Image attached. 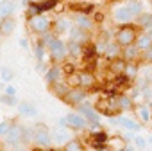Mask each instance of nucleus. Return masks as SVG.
I'll return each mask as SVG.
<instances>
[{"instance_id": "nucleus-38", "label": "nucleus", "mask_w": 152, "mask_h": 151, "mask_svg": "<svg viewBox=\"0 0 152 151\" xmlns=\"http://www.w3.org/2000/svg\"><path fill=\"white\" fill-rule=\"evenodd\" d=\"M2 103H6L7 106H15L16 104V99H15V95H2Z\"/></svg>"}, {"instance_id": "nucleus-11", "label": "nucleus", "mask_w": 152, "mask_h": 151, "mask_svg": "<svg viewBox=\"0 0 152 151\" xmlns=\"http://www.w3.org/2000/svg\"><path fill=\"white\" fill-rule=\"evenodd\" d=\"M113 16H115V20L116 22H129L131 18H132V15H131V11L127 9V7H116L115 9V13H113Z\"/></svg>"}, {"instance_id": "nucleus-40", "label": "nucleus", "mask_w": 152, "mask_h": 151, "mask_svg": "<svg viewBox=\"0 0 152 151\" xmlns=\"http://www.w3.org/2000/svg\"><path fill=\"white\" fill-rule=\"evenodd\" d=\"M143 97H145L147 101H150V99H152V88L145 87V88H143Z\"/></svg>"}, {"instance_id": "nucleus-15", "label": "nucleus", "mask_w": 152, "mask_h": 151, "mask_svg": "<svg viewBox=\"0 0 152 151\" xmlns=\"http://www.w3.org/2000/svg\"><path fill=\"white\" fill-rule=\"evenodd\" d=\"M136 47H138V50H147L148 47H152V40H150V36L145 33V34H141V36H138L136 40Z\"/></svg>"}, {"instance_id": "nucleus-2", "label": "nucleus", "mask_w": 152, "mask_h": 151, "mask_svg": "<svg viewBox=\"0 0 152 151\" xmlns=\"http://www.w3.org/2000/svg\"><path fill=\"white\" fill-rule=\"evenodd\" d=\"M86 97H88L86 90H81V88H77V87H75V88H70L63 99H64L68 104H79V103H83Z\"/></svg>"}, {"instance_id": "nucleus-8", "label": "nucleus", "mask_w": 152, "mask_h": 151, "mask_svg": "<svg viewBox=\"0 0 152 151\" xmlns=\"http://www.w3.org/2000/svg\"><path fill=\"white\" fill-rule=\"evenodd\" d=\"M15 27H16V24H15V20L9 18V16L2 18V22H0V33H2L4 36L13 34V33H15Z\"/></svg>"}, {"instance_id": "nucleus-47", "label": "nucleus", "mask_w": 152, "mask_h": 151, "mask_svg": "<svg viewBox=\"0 0 152 151\" xmlns=\"http://www.w3.org/2000/svg\"><path fill=\"white\" fill-rule=\"evenodd\" d=\"M147 34H148V36H150V40H152V31H150V33H147Z\"/></svg>"}, {"instance_id": "nucleus-28", "label": "nucleus", "mask_w": 152, "mask_h": 151, "mask_svg": "<svg viewBox=\"0 0 152 151\" xmlns=\"http://www.w3.org/2000/svg\"><path fill=\"white\" fill-rule=\"evenodd\" d=\"M124 68H125V61H122V59H115L113 58V61H111V70L115 72V74H124Z\"/></svg>"}, {"instance_id": "nucleus-26", "label": "nucleus", "mask_w": 152, "mask_h": 151, "mask_svg": "<svg viewBox=\"0 0 152 151\" xmlns=\"http://www.w3.org/2000/svg\"><path fill=\"white\" fill-rule=\"evenodd\" d=\"M66 31H70V22L64 20V18H59L56 22V33L61 34V33H66Z\"/></svg>"}, {"instance_id": "nucleus-9", "label": "nucleus", "mask_w": 152, "mask_h": 151, "mask_svg": "<svg viewBox=\"0 0 152 151\" xmlns=\"http://www.w3.org/2000/svg\"><path fill=\"white\" fill-rule=\"evenodd\" d=\"M18 110H20V113L22 115H25V117H36L38 115V110H36V106L32 104V103H20L18 104Z\"/></svg>"}, {"instance_id": "nucleus-3", "label": "nucleus", "mask_w": 152, "mask_h": 151, "mask_svg": "<svg viewBox=\"0 0 152 151\" xmlns=\"http://www.w3.org/2000/svg\"><path fill=\"white\" fill-rule=\"evenodd\" d=\"M48 49H50V54H52V59L59 61L66 56V45L61 41V40H52L48 43Z\"/></svg>"}, {"instance_id": "nucleus-16", "label": "nucleus", "mask_w": 152, "mask_h": 151, "mask_svg": "<svg viewBox=\"0 0 152 151\" xmlns=\"http://www.w3.org/2000/svg\"><path fill=\"white\" fill-rule=\"evenodd\" d=\"M116 122H118L120 126L127 128V130H132V131H138V130H140V124H138V122H134L132 119H127V117H118V119H116Z\"/></svg>"}, {"instance_id": "nucleus-14", "label": "nucleus", "mask_w": 152, "mask_h": 151, "mask_svg": "<svg viewBox=\"0 0 152 151\" xmlns=\"http://www.w3.org/2000/svg\"><path fill=\"white\" fill-rule=\"evenodd\" d=\"M15 11V4L9 2V0H2L0 2V18H6V16H11Z\"/></svg>"}, {"instance_id": "nucleus-33", "label": "nucleus", "mask_w": 152, "mask_h": 151, "mask_svg": "<svg viewBox=\"0 0 152 151\" xmlns=\"http://www.w3.org/2000/svg\"><path fill=\"white\" fill-rule=\"evenodd\" d=\"M109 144H111L113 147H116V149H125V147H127V144H125V140H124L122 137H115V138H111Z\"/></svg>"}, {"instance_id": "nucleus-37", "label": "nucleus", "mask_w": 152, "mask_h": 151, "mask_svg": "<svg viewBox=\"0 0 152 151\" xmlns=\"http://www.w3.org/2000/svg\"><path fill=\"white\" fill-rule=\"evenodd\" d=\"M138 113H140V117H141V121H150V112H148V108H145V106H141L140 110H138Z\"/></svg>"}, {"instance_id": "nucleus-48", "label": "nucleus", "mask_w": 152, "mask_h": 151, "mask_svg": "<svg viewBox=\"0 0 152 151\" xmlns=\"http://www.w3.org/2000/svg\"><path fill=\"white\" fill-rule=\"evenodd\" d=\"M150 142H152V137H150Z\"/></svg>"}, {"instance_id": "nucleus-7", "label": "nucleus", "mask_w": 152, "mask_h": 151, "mask_svg": "<svg viewBox=\"0 0 152 151\" xmlns=\"http://www.w3.org/2000/svg\"><path fill=\"white\" fill-rule=\"evenodd\" d=\"M34 140L41 146V147H48L52 138H50V133L47 128H38V131H34Z\"/></svg>"}, {"instance_id": "nucleus-24", "label": "nucleus", "mask_w": 152, "mask_h": 151, "mask_svg": "<svg viewBox=\"0 0 152 151\" xmlns=\"http://www.w3.org/2000/svg\"><path fill=\"white\" fill-rule=\"evenodd\" d=\"M70 38L73 40V41H84V33H83V29L81 27H73V29H70Z\"/></svg>"}, {"instance_id": "nucleus-22", "label": "nucleus", "mask_w": 152, "mask_h": 151, "mask_svg": "<svg viewBox=\"0 0 152 151\" xmlns=\"http://www.w3.org/2000/svg\"><path fill=\"white\" fill-rule=\"evenodd\" d=\"M72 7H73L75 11H79V13H84V15H88V13H91V11H93V4H86V2L73 4Z\"/></svg>"}, {"instance_id": "nucleus-36", "label": "nucleus", "mask_w": 152, "mask_h": 151, "mask_svg": "<svg viewBox=\"0 0 152 151\" xmlns=\"http://www.w3.org/2000/svg\"><path fill=\"white\" fill-rule=\"evenodd\" d=\"M36 7H38V11H47V9H52V7H56V0H47V2L38 4Z\"/></svg>"}, {"instance_id": "nucleus-4", "label": "nucleus", "mask_w": 152, "mask_h": 151, "mask_svg": "<svg viewBox=\"0 0 152 151\" xmlns=\"http://www.w3.org/2000/svg\"><path fill=\"white\" fill-rule=\"evenodd\" d=\"M64 122L68 128H73V130H83L86 126V119L79 113H68L64 117Z\"/></svg>"}, {"instance_id": "nucleus-39", "label": "nucleus", "mask_w": 152, "mask_h": 151, "mask_svg": "<svg viewBox=\"0 0 152 151\" xmlns=\"http://www.w3.org/2000/svg\"><path fill=\"white\" fill-rule=\"evenodd\" d=\"M95 140H97V144H106V140H107V135H106L104 131H99V133L95 135Z\"/></svg>"}, {"instance_id": "nucleus-18", "label": "nucleus", "mask_w": 152, "mask_h": 151, "mask_svg": "<svg viewBox=\"0 0 152 151\" xmlns=\"http://www.w3.org/2000/svg\"><path fill=\"white\" fill-rule=\"evenodd\" d=\"M138 56V47L134 45L132 47V43L131 45H125V50H124V59L125 61H131V59H134Z\"/></svg>"}, {"instance_id": "nucleus-25", "label": "nucleus", "mask_w": 152, "mask_h": 151, "mask_svg": "<svg viewBox=\"0 0 152 151\" xmlns=\"http://www.w3.org/2000/svg\"><path fill=\"white\" fill-rule=\"evenodd\" d=\"M59 74H61V68L59 67H52L48 72H47V81L48 83H56L59 79Z\"/></svg>"}, {"instance_id": "nucleus-20", "label": "nucleus", "mask_w": 152, "mask_h": 151, "mask_svg": "<svg viewBox=\"0 0 152 151\" xmlns=\"http://www.w3.org/2000/svg\"><path fill=\"white\" fill-rule=\"evenodd\" d=\"M54 133H56V135H54V138H56V142H57V144H66V142L70 140V133H68L66 130H56Z\"/></svg>"}, {"instance_id": "nucleus-29", "label": "nucleus", "mask_w": 152, "mask_h": 151, "mask_svg": "<svg viewBox=\"0 0 152 151\" xmlns=\"http://www.w3.org/2000/svg\"><path fill=\"white\" fill-rule=\"evenodd\" d=\"M66 85L70 88H75V87H81V81H79V74H68V78H66Z\"/></svg>"}, {"instance_id": "nucleus-49", "label": "nucleus", "mask_w": 152, "mask_h": 151, "mask_svg": "<svg viewBox=\"0 0 152 151\" xmlns=\"http://www.w3.org/2000/svg\"><path fill=\"white\" fill-rule=\"evenodd\" d=\"M0 22H2V18H0Z\"/></svg>"}, {"instance_id": "nucleus-34", "label": "nucleus", "mask_w": 152, "mask_h": 151, "mask_svg": "<svg viewBox=\"0 0 152 151\" xmlns=\"http://www.w3.org/2000/svg\"><path fill=\"white\" fill-rule=\"evenodd\" d=\"M138 22H140V25H141V27L148 29V27H152V15H141Z\"/></svg>"}, {"instance_id": "nucleus-31", "label": "nucleus", "mask_w": 152, "mask_h": 151, "mask_svg": "<svg viewBox=\"0 0 152 151\" xmlns=\"http://www.w3.org/2000/svg\"><path fill=\"white\" fill-rule=\"evenodd\" d=\"M0 76H2L4 81H11V79L15 78V72H13L9 67H2V68H0Z\"/></svg>"}, {"instance_id": "nucleus-21", "label": "nucleus", "mask_w": 152, "mask_h": 151, "mask_svg": "<svg viewBox=\"0 0 152 151\" xmlns=\"http://www.w3.org/2000/svg\"><path fill=\"white\" fill-rule=\"evenodd\" d=\"M66 52H70L72 56H79V54L83 52V45H81L79 41H73V40H72V41L68 43V47H66Z\"/></svg>"}, {"instance_id": "nucleus-32", "label": "nucleus", "mask_w": 152, "mask_h": 151, "mask_svg": "<svg viewBox=\"0 0 152 151\" xmlns=\"http://www.w3.org/2000/svg\"><path fill=\"white\" fill-rule=\"evenodd\" d=\"M64 149H66V151H81V149H83V144H81L79 140H68Z\"/></svg>"}, {"instance_id": "nucleus-10", "label": "nucleus", "mask_w": 152, "mask_h": 151, "mask_svg": "<svg viewBox=\"0 0 152 151\" xmlns=\"http://www.w3.org/2000/svg\"><path fill=\"white\" fill-rule=\"evenodd\" d=\"M79 112H81L88 121H91V122H99V113H97L91 106H86V104H81V103H79Z\"/></svg>"}, {"instance_id": "nucleus-41", "label": "nucleus", "mask_w": 152, "mask_h": 151, "mask_svg": "<svg viewBox=\"0 0 152 151\" xmlns=\"http://www.w3.org/2000/svg\"><path fill=\"white\" fill-rule=\"evenodd\" d=\"M9 128H11V124H9V122H2V124H0V135H6Z\"/></svg>"}, {"instance_id": "nucleus-27", "label": "nucleus", "mask_w": 152, "mask_h": 151, "mask_svg": "<svg viewBox=\"0 0 152 151\" xmlns=\"http://www.w3.org/2000/svg\"><path fill=\"white\" fill-rule=\"evenodd\" d=\"M104 52H106V54L113 59V58H118V54H120V47H118L116 43H109V45H106Z\"/></svg>"}, {"instance_id": "nucleus-35", "label": "nucleus", "mask_w": 152, "mask_h": 151, "mask_svg": "<svg viewBox=\"0 0 152 151\" xmlns=\"http://www.w3.org/2000/svg\"><path fill=\"white\" fill-rule=\"evenodd\" d=\"M32 138H34V130H31V128H22V140L29 142V140H32Z\"/></svg>"}, {"instance_id": "nucleus-42", "label": "nucleus", "mask_w": 152, "mask_h": 151, "mask_svg": "<svg viewBox=\"0 0 152 151\" xmlns=\"http://www.w3.org/2000/svg\"><path fill=\"white\" fill-rule=\"evenodd\" d=\"M143 58L147 61H152V47H148L147 50H143Z\"/></svg>"}, {"instance_id": "nucleus-50", "label": "nucleus", "mask_w": 152, "mask_h": 151, "mask_svg": "<svg viewBox=\"0 0 152 151\" xmlns=\"http://www.w3.org/2000/svg\"><path fill=\"white\" fill-rule=\"evenodd\" d=\"M0 2H2V0H0Z\"/></svg>"}, {"instance_id": "nucleus-5", "label": "nucleus", "mask_w": 152, "mask_h": 151, "mask_svg": "<svg viewBox=\"0 0 152 151\" xmlns=\"http://www.w3.org/2000/svg\"><path fill=\"white\" fill-rule=\"evenodd\" d=\"M48 20L43 16V15H34V16H31V27L36 31V33H47V29H48Z\"/></svg>"}, {"instance_id": "nucleus-1", "label": "nucleus", "mask_w": 152, "mask_h": 151, "mask_svg": "<svg viewBox=\"0 0 152 151\" xmlns=\"http://www.w3.org/2000/svg\"><path fill=\"white\" fill-rule=\"evenodd\" d=\"M134 40H136V31H134V27H131V25H125V27H122L118 33H116V43L118 45H131V43H134Z\"/></svg>"}, {"instance_id": "nucleus-45", "label": "nucleus", "mask_w": 152, "mask_h": 151, "mask_svg": "<svg viewBox=\"0 0 152 151\" xmlns=\"http://www.w3.org/2000/svg\"><path fill=\"white\" fill-rule=\"evenodd\" d=\"M6 94H7V95H15V94H16V88H15V87H7V88H6Z\"/></svg>"}, {"instance_id": "nucleus-6", "label": "nucleus", "mask_w": 152, "mask_h": 151, "mask_svg": "<svg viewBox=\"0 0 152 151\" xmlns=\"http://www.w3.org/2000/svg\"><path fill=\"white\" fill-rule=\"evenodd\" d=\"M4 137H6V142H7L9 146H16V144L22 142V128H18V126H11Z\"/></svg>"}, {"instance_id": "nucleus-44", "label": "nucleus", "mask_w": 152, "mask_h": 151, "mask_svg": "<svg viewBox=\"0 0 152 151\" xmlns=\"http://www.w3.org/2000/svg\"><path fill=\"white\" fill-rule=\"evenodd\" d=\"M136 144H138L140 147H143V146H147V140L141 138V137H136Z\"/></svg>"}, {"instance_id": "nucleus-23", "label": "nucleus", "mask_w": 152, "mask_h": 151, "mask_svg": "<svg viewBox=\"0 0 152 151\" xmlns=\"http://www.w3.org/2000/svg\"><path fill=\"white\" fill-rule=\"evenodd\" d=\"M125 7L131 11L132 16H134V15H141V2H138V0H131V2H127Z\"/></svg>"}, {"instance_id": "nucleus-17", "label": "nucleus", "mask_w": 152, "mask_h": 151, "mask_svg": "<svg viewBox=\"0 0 152 151\" xmlns=\"http://www.w3.org/2000/svg\"><path fill=\"white\" fill-rule=\"evenodd\" d=\"M124 76H125L127 79H134L136 76H138V65H134V63H125Z\"/></svg>"}, {"instance_id": "nucleus-13", "label": "nucleus", "mask_w": 152, "mask_h": 151, "mask_svg": "<svg viewBox=\"0 0 152 151\" xmlns=\"http://www.w3.org/2000/svg\"><path fill=\"white\" fill-rule=\"evenodd\" d=\"M79 81H81V87H84V88H91L95 85V78H93L91 72H81Z\"/></svg>"}, {"instance_id": "nucleus-43", "label": "nucleus", "mask_w": 152, "mask_h": 151, "mask_svg": "<svg viewBox=\"0 0 152 151\" xmlns=\"http://www.w3.org/2000/svg\"><path fill=\"white\" fill-rule=\"evenodd\" d=\"M63 72H64L66 76H68V74H72V72H73V65H72V63H68V65H64V68H63Z\"/></svg>"}, {"instance_id": "nucleus-46", "label": "nucleus", "mask_w": 152, "mask_h": 151, "mask_svg": "<svg viewBox=\"0 0 152 151\" xmlns=\"http://www.w3.org/2000/svg\"><path fill=\"white\" fill-rule=\"evenodd\" d=\"M20 43H22V47H23V49H27V40H22Z\"/></svg>"}, {"instance_id": "nucleus-19", "label": "nucleus", "mask_w": 152, "mask_h": 151, "mask_svg": "<svg viewBox=\"0 0 152 151\" xmlns=\"http://www.w3.org/2000/svg\"><path fill=\"white\" fill-rule=\"evenodd\" d=\"M52 90H54V94H56V95H59V97L63 99V97L66 95V92L70 90V87H68V85H63V83L59 85V83L56 81V83H52Z\"/></svg>"}, {"instance_id": "nucleus-30", "label": "nucleus", "mask_w": 152, "mask_h": 151, "mask_svg": "<svg viewBox=\"0 0 152 151\" xmlns=\"http://www.w3.org/2000/svg\"><path fill=\"white\" fill-rule=\"evenodd\" d=\"M116 104H118V108L127 110V108H131L132 101H131L129 97H125V95H118V97H116Z\"/></svg>"}, {"instance_id": "nucleus-12", "label": "nucleus", "mask_w": 152, "mask_h": 151, "mask_svg": "<svg viewBox=\"0 0 152 151\" xmlns=\"http://www.w3.org/2000/svg\"><path fill=\"white\" fill-rule=\"evenodd\" d=\"M75 24H77V27H81V29H91L93 27L91 18H88V15H84V13H79L75 16Z\"/></svg>"}]
</instances>
